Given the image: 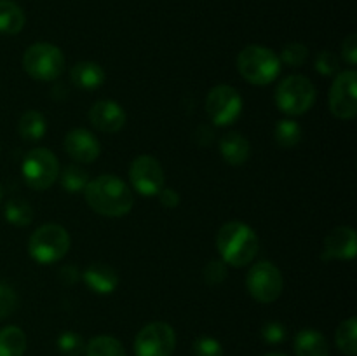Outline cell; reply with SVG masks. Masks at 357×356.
Wrapping results in <instances>:
<instances>
[{"mask_svg": "<svg viewBox=\"0 0 357 356\" xmlns=\"http://www.w3.org/2000/svg\"><path fill=\"white\" fill-rule=\"evenodd\" d=\"M84 195L93 212L110 218L128 215L135 206L131 187L115 175H100L94 180H89L84 188Z\"/></svg>", "mask_w": 357, "mask_h": 356, "instance_id": "cell-1", "label": "cell"}, {"mask_svg": "<svg viewBox=\"0 0 357 356\" xmlns=\"http://www.w3.org/2000/svg\"><path fill=\"white\" fill-rule=\"evenodd\" d=\"M216 248L227 265L246 267L258 255L260 243L250 225L239 222V220H230L220 227L218 234H216Z\"/></svg>", "mask_w": 357, "mask_h": 356, "instance_id": "cell-2", "label": "cell"}, {"mask_svg": "<svg viewBox=\"0 0 357 356\" xmlns=\"http://www.w3.org/2000/svg\"><path fill=\"white\" fill-rule=\"evenodd\" d=\"M237 70L253 86H268L281 72V59L264 45H248L237 56Z\"/></svg>", "mask_w": 357, "mask_h": 356, "instance_id": "cell-3", "label": "cell"}, {"mask_svg": "<svg viewBox=\"0 0 357 356\" xmlns=\"http://www.w3.org/2000/svg\"><path fill=\"white\" fill-rule=\"evenodd\" d=\"M70 234L59 223H44L31 234L28 241V251L38 264H54L59 262L70 250Z\"/></svg>", "mask_w": 357, "mask_h": 356, "instance_id": "cell-4", "label": "cell"}, {"mask_svg": "<svg viewBox=\"0 0 357 356\" xmlns=\"http://www.w3.org/2000/svg\"><path fill=\"white\" fill-rule=\"evenodd\" d=\"M316 87L305 75H288L275 89V105L286 115H303L316 101Z\"/></svg>", "mask_w": 357, "mask_h": 356, "instance_id": "cell-5", "label": "cell"}, {"mask_svg": "<svg viewBox=\"0 0 357 356\" xmlns=\"http://www.w3.org/2000/svg\"><path fill=\"white\" fill-rule=\"evenodd\" d=\"M23 68L31 79L49 82L58 79L65 70V56L61 49L49 42L31 44L23 54Z\"/></svg>", "mask_w": 357, "mask_h": 356, "instance_id": "cell-6", "label": "cell"}, {"mask_svg": "<svg viewBox=\"0 0 357 356\" xmlns=\"http://www.w3.org/2000/svg\"><path fill=\"white\" fill-rule=\"evenodd\" d=\"M59 161L51 150L38 147L24 156L21 173L28 187L35 191H47L59 177Z\"/></svg>", "mask_w": 357, "mask_h": 356, "instance_id": "cell-7", "label": "cell"}, {"mask_svg": "<svg viewBox=\"0 0 357 356\" xmlns=\"http://www.w3.org/2000/svg\"><path fill=\"white\" fill-rule=\"evenodd\" d=\"M282 286H284V279H282L281 271L272 262H257L248 271L246 288L257 302L271 304L278 300L282 293Z\"/></svg>", "mask_w": 357, "mask_h": 356, "instance_id": "cell-8", "label": "cell"}, {"mask_svg": "<svg viewBox=\"0 0 357 356\" xmlns=\"http://www.w3.org/2000/svg\"><path fill=\"white\" fill-rule=\"evenodd\" d=\"M176 348V334L166 321L145 325L135 339L136 356H171Z\"/></svg>", "mask_w": 357, "mask_h": 356, "instance_id": "cell-9", "label": "cell"}, {"mask_svg": "<svg viewBox=\"0 0 357 356\" xmlns=\"http://www.w3.org/2000/svg\"><path fill=\"white\" fill-rule=\"evenodd\" d=\"M206 112L216 126H229L243 112V98L227 84H218L206 96Z\"/></svg>", "mask_w": 357, "mask_h": 356, "instance_id": "cell-10", "label": "cell"}, {"mask_svg": "<svg viewBox=\"0 0 357 356\" xmlns=\"http://www.w3.org/2000/svg\"><path fill=\"white\" fill-rule=\"evenodd\" d=\"M356 84H357V73L354 70H345L335 77L333 84H331L330 96H328V103H330L331 114L342 121H351L357 115V94H356Z\"/></svg>", "mask_w": 357, "mask_h": 356, "instance_id": "cell-11", "label": "cell"}, {"mask_svg": "<svg viewBox=\"0 0 357 356\" xmlns=\"http://www.w3.org/2000/svg\"><path fill=\"white\" fill-rule=\"evenodd\" d=\"M129 180L136 192L145 198H153L164 188L166 175L155 157L138 156L129 166Z\"/></svg>", "mask_w": 357, "mask_h": 356, "instance_id": "cell-12", "label": "cell"}, {"mask_svg": "<svg viewBox=\"0 0 357 356\" xmlns=\"http://www.w3.org/2000/svg\"><path fill=\"white\" fill-rule=\"evenodd\" d=\"M89 122L93 124V128H96L98 131L108 133V135H114L119 133L126 126L128 121V115H126L124 108L117 103V101L112 100H100L89 108Z\"/></svg>", "mask_w": 357, "mask_h": 356, "instance_id": "cell-13", "label": "cell"}, {"mask_svg": "<svg viewBox=\"0 0 357 356\" xmlns=\"http://www.w3.org/2000/svg\"><path fill=\"white\" fill-rule=\"evenodd\" d=\"M63 145H65L66 154H68L75 163L80 164L94 163L101 154V145L100 142H98L96 136L84 128L72 129V131L65 136Z\"/></svg>", "mask_w": 357, "mask_h": 356, "instance_id": "cell-14", "label": "cell"}, {"mask_svg": "<svg viewBox=\"0 0 357 356\" xmlns=\"http://www.w3.org/2000/svg\"><path fill=\"white\" fill-rule=\"evenodd\" d=\"M357 251L356 230L352 227H335L324 239L323 258L324 260H352Z\"/></svg>", "mask_w": 357, "mask_h": 356, "instance_id": "cell-15", "label": "cell"}, {"mask_svg": "<svg viewBox=\"0 0 357 356\" xmlns=\"http://www.w3.org/2000/svg\"><path fill=\"white\" fill-rule=\"evenodd\" d=\"M84 281L94 293L108 295V293L117 290L121 279H119V272L112 265L103 264V262H94L84 272Z\"/></svg>", "mask_w": 357, "mask_h": 356, "instance_id": "cell-16", "label": "cell"}, {"mask_svg": "<svg viewBox=\"0 0 357 356\" xmlns=\"http://www.w3.org/2000/svg\"><path fill=\"white\" fill-rule=\"evenodd\" d=\"M220 152L225 159L227 164L230 166H243L251 154V145L248 142L246 136L241 135L239 131L227 133L222 140H220Z\"/></svg>", "mask_w": 357, "mask_h": 356, "instance_id": "cell-17", "label": "cell"}, {"mask_svg": "<svg viewBox=\"0 0 357 356\" xmlns=\"http://www.w3.org/2000/svg\"><path fill=\"white\" fill-rule=\"evenodd\" d=\"M70 79L82 89H98L103 86L107 73L96 61H79L70 70Z\"/></svg>", "mask_w": 357, "mask_h": 356, "instance_id": "cell-18", "label": "cell"}, {"mask_svg": "<svg viewBox=\"0 0 357 356\" xmlns=\"http://www.w3.org/2000/svg\"><path fill=\"white\" fill-rule=\"evenodd\" d=\"M296 356H330V346L321 332L305 328L295 337Z\"/></svg>", "mask_w": 357, "mask_h": 356, "instance_id": "cell-19", "label": "cell"}, {"mask_svg": "<svg viewBox=\"0 0 357 356\" xmlns=\"http://www.w3.org/2000/svg\"><path fill=\"white\" fill-rule=\"evenodd\" d=\"M23 9L13 0H0V34L17 35L24 28Z\"/></svg>", "mask_w": 357, "mask_h": 356, "instance_id": "cell-20", "label": "cell"}, {"mask_svg": "<svg viewBox=\"0 0 357 356\" xmlns=\"http://www.w3.org/2000/svg\"><path fill=\"white\" fill-rule=\"evenodd\" d=\"M45 131H47L45 117L38 110H26L20 117V122H17V133H20V136L23 140L37 142V140L44 138Z\"/></svg>", "mask_w": 357, "mask_h": 356, "instance_id": "cell-21", "label": "cell"}, {"mask_svg": "<svg viewBox=\"0 0 357 356\" xmlns=\"http://www.w3.org/2000/svg\"><path fill=\"white\" fill-rule=\"evenodd\" d=\"M26 351V335L20 327H3L0 330V356H23Z\"/></svg>", "mask_w": 357, "mask_h": 356, "instance_id": "cell-22", "label": "cell"}, {"mask_svg": "<svg viewBox=\"0 0 357 356\" xmlns=\"http://www.w3.org/2000/svg\"><path fill=\"white\" fill-rule=\"evenodd\" d=\"M59 184L70 194H77V192H84V188L89 184V173L86 168L80 164H68L63 171H59Z\"/></svg>", "mask_w": 357, "mask_h": 356, "instance_id": "cell-23", "label": "cell"}, {"mask_svg": "<svg viewBox=\"0 0 357 356\" xmlns=\"http://www.w3.org/2000/svg\"><path fill=\"white\" fill-rule=\"evenodd\" d=\"M3 216H6L7 222L13 223V225L26 227L30 225L31 220H33V208H31L30 202H28L26 199L14 198L6 202Z\"/></svg>", "mask_w": 357, "mask_h": 356, "instance_id": "cell-24", "label": "cell"}, {"mask_svg": "<svg viewBox=\"0 0 357 356\" xmlns=\"http://www.w3.org/2000/svg\"><path fill=\"white\" fill-rule=\"evenodd\" d=\"M335 342H337V348L340 349L344 355L347 356H356L357 353V320L354 316L349 318V320L342 321L337 328V334H335Z\"/></svg>", "mask_w": 357, "mask_h": 356, "instance_id": "cell-25", "label": "cell"}, {"mask_svg": "<svg viewBox=\"0 0 357 356\" xmlns=\"http://www.w3.org/2000/svg\"><path fill=\"white\" fill-rule=\"evenodd\" d=\"M274 138L281 149H293L302 140V128L293 119H281L274 128Z\"/></svg>", "mask_w": 357, "mask_h": 356, "instance_id": "cell-26", "label": "cell"}, {"mask_svg": "<svg viewBox=\"0 0 357 356\" xmlns=\"http://www.w3.org/2000/svg\"><path fill=\"white\" fill-rule=\"evenodd\" d=\"M86 356H128L121 341L110 335H98L86 346Z\"/></svg>", "mask_w": 357, "mask_h": 356, "instance_id": "cell-27", "label": "cell"}, {"mask_svg": "<svg viewBox=\"0 0 357 356\" xmlns=\"http://www.w3.org/2000/svg\"><path fill=\"white\" fill-rule=\"evenodd\" d=\"M58 349L65 356H80L86 353V342L75 332H63L58 337Z\"/></svg>", "mask_w": 357, "mask_h": 356, "instance_id": "cell-28", "label": "cell"}, {"mask_svg": "<svg viewBox=\"0 0 357 356\" xmlns=\"http://www.w3.org/2000/svg\"><path fill=\"white\" fill-rule=\"evenodd\" d=\"M309 58V49L305 44H300V42H291V44L284 45L281 52V63H286L289 66H300L307 61Z\"/></svg>", "mask_w": 357, "mask_h": 356, "instance_id": "cell-29", "label": "cell"}, {"mask_svg": "<svg viewBox=\"0 0 357 356\" xmlns=\"http://www.w3.org/2000/svg\"><path fill=\"white\" fill-rule=\"evenodd\" d=\"M227 264L222 260V258H213L202 269V279H204L208 285L215 286L220 285L227 279Z\"/></svg>", "mask_w": 357, "mask_h": 356, "instance_id": "cell-30", "label": "cell"}, {"mask_svg": "<svg viewBox=\"0 0 357 356\" xmlns=\"http://www.w3.org/2000/svg\"><path fill=\"white\" fill-rule=\"evenodd\" d=\"M317 72L324 77L335 75V73L340 70V61H338V56L333 54L331 51H321L316 56V61H314Z\"/></svg>", "mask_w": 357, "mask_h": 356, "instance_id": "cell-31", "label": "cell"}, {"mask_svg": "<svg viewBox=\"0 0 357 356\" xmlns=\"http://www.w3.org/2000/svg\"><path fill=\"white\" fill-rule=\"evenodd\" d=\"M17 307V295L9 285L0 281V320H6L7 316L16 311Z\"/></svg>", "mask_w": 357, "mask_h": 356, "instance_id": "cell-32", "label": "cell"}, {"mask_svg": "<svg viewBox=\"0 0 357 356\" xmlns=\"http://www.w3.org/2000/svg\"><path fill=\"white\" fill-rule=\"evenodd\" d=\"M194 356H223V348L216 339L208 337H199L197 341L194 342Z\"/></svg>", "mask_w": 357, "mask_h": 356, "instance_id": "cell-33", "label": "cell"}, {"mask_svg": "<svg viewBox=\"0 0 357 356\" xmlns=\"http://www.w3.org/2000/svg\"><path fill=\"white\" fill-rule=\"evenodd\" d=\"M261 337L268 344H281L286 339L284 325L279 323V321H268L261 327Z\"/></svg>", "mask_w": 357, "mask_h": 356, "instance_id": "cell-34", "label": "cell"}, {"mask_svg": "<svg viewBox=\"0 0 357 356\" xmlns=\"http://www.w3.org/2000/svg\"><path fill=\"white\" fill-rule=\"evenodd\" d=\"M342 58L349 63V65H356L357 63V35L351 34L347 38L342 42Z\"/></svg>", "mask_w": 357, "mask_h": 356, "instance_id": "cell-35", "label": "cell"}, {"mask_svg": "<svg viewBox=\"0 0 357 356\" xmlns=\"http://www.w3.org/2000/svg\"><path fill=\"white\" fill-rule=\"evenodd\" d=\"M157 198H159L160 205H162L164 208H169V209L178 208V206H180V201H181L180 194H178L176 191H173V188H167V187H164L162 191L157 194Z\"/></svg>", "mask_w": 357, "mask_h": 356, "instance_id": "cell-36", "label": "cell"}, {"mask_svg": "<svg viewBox=\"0 0 357 356\" xmlns=\"http://www.w3.org/2000/svg\"><path fill=\"white\" fill-rule=\"evenodd\" d=\"M79 269L73 267V265H65V267H61V271H59V279H61L65 285H73V283L79 281Z\"/></svg>", "mask_w": 357, "mask_h": 356, "instance_id": "cell-37", "label": "cell"}, {"mask_svg": "<svg viewBox=\"0 0 357 356\" xmlns=\"http://www.w3.org/2000/svg\"><path fill=\"white\" fill-rule=\"evenodd\" d=\"M194 138L199 145L208 147L209 143L213 142V131L208 128V126H199L197 131H195V135H194Z\"/></svg>", "mask_w": 357, "mask_h": 356, "instance_id": "cell-38", "label": "cell"}, {"mask_svg": "<svg viewBox=\"0 0 357 356\" xmlns=\"http://www.w3.org/2000/svg\"><path fill=\"white\" fill-rule=\"evenodd\" d=\"M2 198H3V188L2 185H0V201H2Z\"/></svg>", "mask_w": 357, "mask_h": 356, "instance_id": "cell-39", "label": "cell"}, {"mask_svg": "<svg viewBox=\"0 0 357 356\" xmlns=\"http://www.w3.org/2000/svg\"><path fill=\"white\" fill-rule=\"evenodd\" d=\"M265 356H284V355H278V353H272V355H265Z\"/></svg>", "mask_w": 357, "mask_h": 356, "instance_id": "cell-40", "label": "cell"}]
</instances>
